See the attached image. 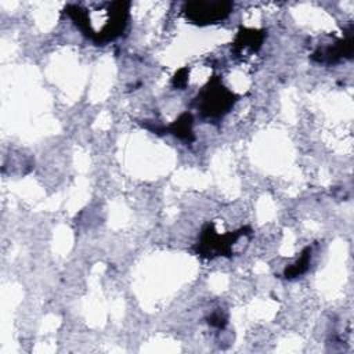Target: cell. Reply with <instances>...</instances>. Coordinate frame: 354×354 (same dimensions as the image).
Masks as SVG:
<instances>
[{"label": "cell", "mask_w": 354, "mask_h": 354, "mask_svg": "<svg viewBox=\"0 0 354 354\" xmlns=\"http://www.w3.org/2000/svg\"><path fill=\"white\" fill-rule=\"evenodd\" d=\"M192 124H194L192 113L184 112L171 124L165 126V133H170L174 137L180 138L181 141L189 144L195 140V136L192 131Z\"/></svg>", "instance_id": "obj_6"}, {"label": "cell", "mask_w": 354, "mask_h": 354, "mask_svg": "<svg viewBox=\"0 0 354 354\" xmlns=\"http://www.w3.org/2000/svg\"><path fill=\"white\" fill-rule=\"evenodd\" d=\"M232 10V1H187L183 7L187 19L199 26L221 22Z\"/></svg>", "instance_id": "obj_3"}, {"label": "cell", "mask_w": 354, "mask_h": 354, "mask_svg": "<svg viewBox=\"0 0 354 354\" xmlns=\"http://www.w3.org/2000/svg\"><path fill=\"white\" fill-rule=\"evenodd\" d=\"M238 95L223 86L218 76H212L194 100V105L202 118L218 120L236 102Z\"/></svg>", "instance_id": "obj_1"}, {"label": "cell", "mask_w": 354, "mask_h": 354, "mask_svg": "<svg viewBox=\"0 0 354 354\" xmlns=\"http://www.w3.org/2000/svg\"><path fill=\"white\" fill-rule=\"evenodd\" d=\"M354 51V40H353V24L346 29V35L343 39H336L333 43H328L325 46L317 47V50L311 54V58L319 64H335L343 58H351Z\"/></svg>", "instance_id": "obj_4"}, {"label": "cell", "mask_w": 354, "mask_h": 354, "mask_svg": "<svg viewBox=\"0 0 354 354\" xmlns=\"http://www.w3.org/2000/svg\"><path fill=\"white\" fill-rule=\"evenodd\" d=\"M207 322H209L212 326H216V328H218V329H223V328L225 326V324H227V317H225L223 313L216 311V313H213V314L207 318Z\"/></svg>", "instance_id": "obj_9"}, {"label": "cell", "mask_w": 354, "mask_h": 354, "mask_svg": "<svg viewBox=\"0 0 354 354\" xmlns=\"http://www.w3.org/2000/svg\"><path fill=\"white\" fill-rule=\"evenodd\" d=\"M310 260H311V246H306L303 249L299 260L295 261L293 264L288 266L283 270V277L288 279H293V278L303 275L310 267Z\"/></svg>", "instance_id": "obj_7"}, {"label": "cell", "mask_w": 354, "mask_h": 354, "mask_svg": "<svg viewBox=\"0 0 354 354\" xmlns=\"http://www.w3.org/2000/svg\"><path fill=\"white\" fill-rule=\"evenodd\" d=\"M266 37V32L261 29H249L241 28L232 46V51L235 54H242L243 51H257L261 47V43Z\"/></svg>", "instance_id": "obj_5"}, {"label": "cell", "mask_w": 354, "mask_h": 354, "mask_svg": "<svg viewBox=\"0 0 354 354\" xmlns=\"http://www.w3.org/2000/svg\"><path fill=\"white\" fill-rule=\"evenodd\" d=\"M188 83V68H181L173 76V86L183 90Z\"/></svg>", "instance_id": "obj_8"}, {"label": "cell", "mask_w": 354, "mask_h": 354, "mask_svg": "<svg viewBox=\"0 0 354 354\" xmlns=\"http://www.w3.org/2000/svg\"><path fill=\"white\" fill-rule=\"evenodd\" d=\"M249 231V227H243L239 228L238 231L221 235L214 230L213 223H207L202 230L198 243L195 245V252L198 256L205 259H213L217 256H231L232 245L242 235H246Z\"/></svg>", "instance_id": "obj_2"}]
</instances>
